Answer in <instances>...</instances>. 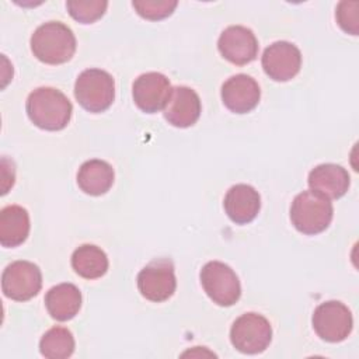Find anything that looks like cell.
<instances>
[{"mask_svg":"<svg viewBox=\"0 0 359 359\" xmlns=\"http://www.w3.org/2000/svg\"><path fill=\"white\" fill-rule=\"evenodd\" d=\"M223 206L231 222L247 224L257 217L261 208V198L254 187L237 184L227 191Z\"/></svg>","mask_w":359,"mask_h":359,"instance_id":"9a60e30c","label":"cell"},{"mask_svg":"<svg viewBox=\"0 0 359 359\" xmlns=\"http://www.w3.org/2000/svg\"><path fill=\"white\" fill-rule=\"evenodd\" d=\"M349 184L351 178L348 171L338 164H318L309 172L310 189L328 199L344 196L348 192Z\"/></svg>","mask_w":359,"mask_h":359,"instance_id":"2e32d148","label":"cell"},{"mask_svg":"<svg viewBox=\"0 0 359 359\" xmlns=\"http://www.w3.org/2000/svg\"><path fill=\"white\" fill-rule=\"evenodd\" d=\"M206 294L222 307L233 306L241 296V285L236 272L220 261H209L199 273Z\"/></svg>","mask_w":359,"mask_h":359,"instance_id":"5b68a950","label":"cell"},{"mask_svg":"<svg viewBox=\"0 0 359 359\" xmlns=\"http://www.w3.org/2000/svg\"><path fill=\"white\" fill-rule=\"evenodd\" d=\"M261 98L258 83L248 74L240 73L227 79L222 86V101L234 114L252 111Z\"/></svg>","mask_w":359,"mask_h":359,"instance_id":"4fadbf2b","label":"cell"},{"mask_svg":"<svg viewBox=\"0 0 359 359\" xmlns=\"http://www.w3.org/2000/svg\"><path fill=\"white\" fill-rule=\"evenodd\" d=\"M74 346V337L65 327H52L39 341V351L48 359H66L72 356Z\"/></svg>","mask_w":359,"mask_h":359,"instance_id":"44dd1931","label":"cell"},{"mask_svg":"<svg viewBox=\"0 0 359 359\" xmlns=\"http://www.w3.org/2000/svg\"><path fill=\"white\" fill-rule=\"evenodd\" d=\"M74 97L86 111L104 112L114 102L115 81L105 70L86 69L76 79Z\"/></svg>","mask_w":359,"mask_h":359,"instance_id":"277c9868","label":"cell"},{"mask_svg":"<svg viewBox=\"0 0 359 359\" xmlns=\"http://www.w3.org/2000/svg\"><path fill=\"white\" fill-rule=\"evenodd\" d=\"M201 109V100L195 90L187 86H177L171 88L163 114L172 126L189 128L199 119Z\"/></svg>","mask_w":359,"mask_h":359,"instance_id":"5bb4252c","label":"cell"},{"mask_svg":"<svg viewBox=\"0 0 359 359\" xmlns=\"http://www.w3.org/2000/svg\"><path fill=\"white\" fill-rule=\"evenodd\" d=\"M171 93L168 79L157 72L140 74L132 86L133 101L139 109L146 114H154L164 109Z\"/></svg>","mask_w":359,"mask_h":359,"instance_id":"7c38bea8","label":"cell"},{"mask_svg":"<svg viewBox=\"0 0 359 359\" xmlns=\"http://www.w3.org/2000/svg\"><path fill=\"white\" fill-rule=\"evenodd\" d=\"M34 56L48 65H62L72 59L76 52L73 31L60 21H48L39 25L31 36Z\"/></svg>","mask_w":359,"mask_h":359,"instance_id":"7a4b0ae2","label":"cell"},{"mask_svg":"<svg viewBox=\"0 0 359 359\" xmlns=\"http://www.w3.org/2000/svg\"><path fill=\"white\" fill-rule=\"evenodd\" d=\"M317 335L327 342H341L352 331L353 318L351 310L338 300L318 304L311 317Z\"/></svg>","mask_w":359,"mask_h":359,"instance_id":"ba28073f","label":"cell"},{"mask_svg":"<svg viewBox=\"0 0 359 359\" xmlns=\"http://www.w3.org/2000/svg\"><path fill=\"white\" fill-rule=\"evenodd\" d=\"M108 1L105 0H69L66 8L69 14L79 22L91 24L101 18L107 11Z\"/></svg>","mask_w":359,"mask_h":359,"instance_id":"7402d4cb","label":"cell"},{"mask_svg":"<svg viewBox=\"0 0 359 359\" xmlns=\"http://www.w3.org/2000/svg\"><path fill=\"white\" fill-rule=\"evenodd\" d=\"M42 287V273L38 265L29 261H14L1 275V289L6 297L27 302L36 296Z\"/></svg>","mask_w":359,"mask_h":359,"instance_id":"9c48e42d","label":"cell"},{"mask_svg":"<svg viewBox=\"0 0 359 359\" xmlns=\"http://www.w3.org/2000/svg\"><path fill=\"white\" fill-rule=\"evenodd\" d=\"M359 3L358 1H339L335 11V18L338 25L351 35H358L359 32V20H358Z\"/></svg>","mask_w":359,"mask_h":359,"instance_id":"cb8c5ba5","label":"cell"},{"mask_svg":"<svg viewBox=\"0 0 359 359\" xmlns=\"http://www.w3.org/2000/svg\"><path fill=\"white\" fill-rule=\"evenodd\" d=\"M29 215L18 205H8L0 210V244L7 248L22 244L29 234Z\"/></svg>","mask_w":359,"mask_h":359,"instance_id":"d6986e66","label":"cell"},{"mask_svg":"<svg viewBox=\"0 0 359 359\" xmlns=\"http://www.w3.org/2000/svg\"><path fill=\"white\" fill-rule=\"evenodd\" d=\"M334 216V208L328 198L314 192L297 194L290 205V220L296 230L303 234H318L324 231Z\"/></svg>","mask_w":359,"mask_h":359,"instance_id":"3957f363","label":"cell"},{"mask_svg":"<svg viewBox=\"0 0 359 359\" xmlns=\"http://www.w3.org/2000/svg\"><path fill=\"white\" fill-rule=\"evenodd\" d=\"M230 341L241 353H261L272 341V327L264 316L258 313H245L233 323Z\"/></svg>","mask_w":359,"mask_h":359,"instance_id":"8992f818","label":"cell"},{"mask_svg":"<svg viewBox=\"0 0 359 359\" xmlns=\"http://www.w3.org/2000/svg\"><path fill=\"white\" fill-rule=\"evenodd\" d=\"M114 168L104 160L93 158L84 161L77 172V184L80 189L93 196L104 195L114 184Z\"/></svg>","mask_w":359,"mask_h":359,"instance_id":"ac0fdd59","label":"cell"},{"mask_svg":"<svg viewBox=\"0 0 359 359\" xmlns=\"http://www.w3.org/2000/svg\"><path fill=\"white\" fill-rule=\"evenodd\" d=\"M177 1H170V0H136L132 1L133 8L136 10V13L146 18V20H151V21H157V20H163L168 15L172 14V11L177 7Z\"/></svg>","mask_w":359,"mask_h":359,"instance_id":"603a6c76","label":"cell"},{"mask_svg":"<svg viewBox=\"0 0 359 359\" xmlns=\"http://www.w3.org/2000/svg\"><path fill=\"white\" fill-rule=\"evenodd\" d=\"M261 63L269 79L287 81L300 72L302 53L296 45L287 41H278L264 50Z\"/></svg>","mask_w":359,"mask_h":359,"instance_id":"30bf717a","label":"cell"},{"mask_svg":"<svg viewBox=\"0 0 359 359\" xmlns=\"http://www.w3.org/2000/svg\"><path fill=\"white\" fill-rule=\"evenodd\" d=\"M107 254L94 244H83L72 254V266L84 279H97L108 271Z\"/></svg>","mask_w":359,"mask_h":359,"instance_id":"ffe728a7","label":"cell"},{"mask_svg":"<svg viewBox=\"0 0 359 359\" xmlns=\"http://www.w3.org/2000/svg\"><path fill=\"white\" fill-rule=\"evenodd\" d=\"M137 287L140 294L154 303L168 300L177 287L172 261L156 258L137 273Z\"/></svg>","mask_w":359,"mask_h":359,"instance_id":"52a82bcc","label":"cell"},{"mask_svg":"<svg viewBox=\"0 0 359 359\" xmlns=\"http://www.w3.org/2000/svg\"><path fill=\"white\" fill-rule=\"evenodd\" d=\"M29 121L45 130H62L72 118L73 105L69 98L53 87L35 88L25 104Z\"/></svg>","mask_w":359,"mask_h":359,"instance_id":"6da1fadb","label":"cell"},{"mask_svg":"<svg viewBox=\"0 0 359 359\" xmlns=\"http://www.w3.org/2000/svg\"><path fill=\"white\" fill-rule=\"evenodd\" d=\"M45 306L52 318L72 320L81 307V292L73 283H59L46 292Z\"/></svg>","mask_w":359,"mask_h":359,"instance_id":"e0dca14e","label":"cell"},{"mask_svg":"<svg viewBox=\"0 0 359 359\" xmlns=\"http://www.w3.org/2000/svg\"><path fill=\"white\" fill-rule=\"evenodd\" d=\"M220 55L233 65L243 66L258 55V41L254 32L243 25H230L219 36Z\"/></svg>","mask_w":359,"mask_h":359,"instance_id":"8fae6325","label":"cell"}]
</instances>
